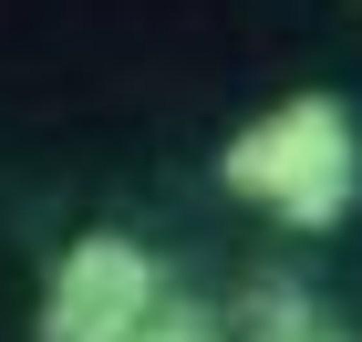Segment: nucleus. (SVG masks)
Here are the masks:
<instances>
[{
	"label": "nucleus",
	"mask_w": 362,
	"mask_h": 342,
	"mask_svg": "<svg viewBox=\"0 0 362 342\" xmlns=\"http://www.w3.org/2000/svg\"><path fill=\"white\" fill-rule=\"evenodd\" d=\"M269 342H362V332H341V321H332V312H310V321H300V332H269Z\"/></svg>",
	"instance_id": "nucleus-4"
},
{
	"label": "nucleus",
	"mask_w": 362,
	"mask_h": 342,
	"mask_svg": "<svg viewBox=\"0 0 362 342\" xmlns=\"http://www.w3.org/2000/svg\"><path fill=\"white\" fill-rule=\"evenodd\" d=\"M156 301H166L156 249L124 239V228H83V239L52 259V280H42L31 342H135L145 321H156Z\"/></svg>",
	"instance_id": "nucleus-2"
},
{
	"label": "nucleus",
	"mask_w": 362,
	"mask_h": 342,
	"mask_svg": "<svg viewBox=\"0 0 362 342\" xmlns=\"http://www.w3.org/2000/svg\"><path fill=\"white\" fill-rule=\"evenodd\" d=\"M218 187L269 207L279 228H341L362 207V125L341 93H290L218 145Z\"/></svg>",
	"instance_id": "nucleus-1"
},
{
	"label": "nucleus",
	"mask_w": 362,
	"mask_h": 342,
	"mask_svg": "<svg viewBox=\"0 0 362 342\" xmlns=\"http://www.w3.org/2000/svg\"><path fill=\"white\" fill-rule=\"evenodd\" d=\"M135 342H238L218 312H197V301H156V321H145Z\"/></svg>",
	"instance_id": "nucleus-3"
}]
</instances>
